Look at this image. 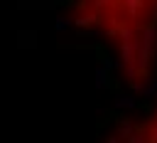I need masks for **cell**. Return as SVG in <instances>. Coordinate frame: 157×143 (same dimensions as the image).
Instances as JSON below:
<instances>
[]
</instances>
